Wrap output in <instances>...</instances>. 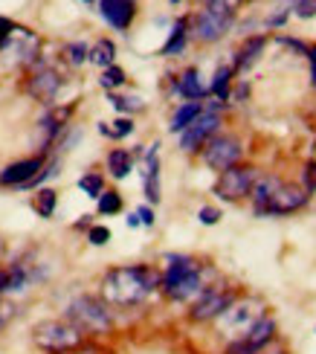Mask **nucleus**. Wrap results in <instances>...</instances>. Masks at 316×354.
<instances>
[{
  "label": "nucleus",
  "mask_w": 316,
  "mask_h": 354,
  "mask_svg": "<svg viewBox=\"0 0 316 354\" xmlns=\"http://www.w3.org/2000/svg\"><path fill=\"white\" fill-rule=\"evenodd\" d=\"M113 58H116V47H113V41H108V38H102V41H96L93 47L87 50V62H93L96 67H111L113 64Z\"/></svg>",
  "instance_id": "22"
},
{
  "label": "nucleus",
  "mask_w": 316,
  "mask_h": 354,
  "mask_svg": "<svg viewBox=\"0 0 316 354\" xmlns=\"http://www.w3.org/2000/svg\"><path fill=\"white\" fill-rule=\"evenodd\" d=\"M302 189L308 192V195H310V192H316V163H313V160L305 166V186Z\"/></svg>",
  "instance_id": "38"
},
{
  "label": "nucleus",
  "mask_w": 316,
  "mask_h": 354,
  "mask_svg": "<svg viewBox=\"0 0 316 354\" xmlns=\"http://www.w3.org/2000/svg\"><path fill=\"white\" fill-rule=\"evenodd\" d=\"M241 154H244V145H241V140H238V137H227V134L209 137L206 145H203V160H206V166L215 169L218 174L227 171V169H232V166H238Z\"/></svg>",
  "instance_id": "4"
},
{
  "label": "nucleus",
  "mask_w": 316,
  "mask_h": 354,
  "mask_svg": "<svg viewBox=\"0 0 316 354\" xmlns=\"http://www.w3.org/2000/svg\"><path fill=\"white\" fill-rule=\"evenodd\" d=\"M55 203H58V192H55V189H41L38 195H35V201H32V209H35L41 218H53Z\"/></svg>",
  "instance_id": "26"
},
{
  "label": "nucleus",
  "mask_w": 316,
  "mask_h": 354,
  "mask_svg": "<svg viewBox=\"0 0 316 354\" xmlns=\"http://www.w3.org/2000/svg\"><path fill=\"white\" fill-rule=\"evenodd\" d=\"M201 290H203L201 268L192 270V273H186V276H180V279H174L171 285H162V293H165L169 299H174V302H186V299H192V297H198Z\"/></svg>",
  "instance_id": "14"
},
{
  "label": "nucleus",
  "mask_w": 316,
  "mask_h": 354,
  "mask_svg": "<svg viewBox=\"0 0 316 354\" xmlns=\"http://www.w3.org/2000/svg\"><path fill=\"white\" fill-rule=\"evenodd\" d=\"M67 322L76 326L79 331H90V334H104L113 326L111 311L96 297H76L73 299L67 305Z\"/></svg>",
  "instance_id": "2"
},
{
  "label": "nucleus",
  "mask_w": 316,
  "mask_h": 354,
  "mask_svg": "<svg viewBox=\"0 0 316 354\" xmlns=\"http://www.w3.org/2000/svg\"><path fill=\"white\" fill-rule=\"evenodd\" d=\"M174 3H177V0H174Z\"/></svg>",
  "instance_id": "44"
},
{
  "label": "nucleus",
  "mask_w": 316,
  "mask_h": 354,
  "mask_svg": "<svg viewBox=\"0 0 316 354\" xmlns=\"http://www.w3.org/2000/svg\"><path fill=\"white\" fill-rule=\"evenodd\" d=\"M186 29H189L186 21H177V24H174L169 41L162 44V55H177V53H183V47H186V35H189Z\"/></svg>",
  "instance_id": "25"
},
{
  "label": "nucleus",
  "mask_w": 316,
  "mask_h": 354,
  "mask_svg": "<svg viewBox=\"0 0 316 354\" xmlns=\"http://www.w3.org/2000/svg\"><path fill=\"white\" fill-rule=\"evenodd\" d=\"M255 177H259V171L252 166H232L227 171H221L218 183H215V195L221 201H241L244 195H250Z\"/></svg>",
  "instance_id": "6"
},
{
  "label": "nucleus",
  "mask_w": 316,
  "mask_h": 354,
  "mask_svg": "<svg viewBox=\"0 0 316 354\" xmlns=\"http://www.w3.org/2000/svg\"><path fill=\"white\" fill-rule=\"evenodd\" d=\"M154 288H160V279H157V273L142 268V264H133V268H113L102 279L104 302L119 305V308H131V305L145 302L154 293Z\"/></svg>",
  "instance_id": "1"
},
{
  "label": "nucleus",
  "mask_w": 316,
  "mask_h": 354,
  "mask_svg": "<svg viewBox=\"0 0 316 354\" xmlns=\"http://www.w3.org/2000/svg\"><path fill=\"white\" fill-rule=\"evenodd\" d=\"M264 47H267V35L247 38L244 47L235 53V67H232V70H250L255 62H259V55L264 53Z\"/></svg>",
  "instance_id": "18"
},
{
  "label": "nucleus",
  "mask_w": 316,
  "mask_h": 354,
  "mask_svg": "<svg viewBox=\"0 0 316 354\" xmlns=\"http://www.w3.org/2000/svg\"><path fill=\"white\" fill-rule=\"evenodd\" d=\"M0 256H3V241H0Z\"/></svg>",
  "instance_id": "43"
},
{
  "label": "nucleus",
  "mask_w": 316,
  "mask_h": 354,
  "mask_svg": "<svg viewBox=\"0 0 316 354\" xmlns=\"http://www.w3.org/2000/svg\"><path fill=\"white\" fill-rule=\"evenodd\" d=\"M79 189L84 192L87 198H99L102 192H104V183H102V174H96V171H90V174H84L82 180H79Z\"/></svg>",
  "instance_id": "30"
},
{
  "label": "nucleus",
  "mask_w": 316,
  "mask_h": 354,
  "mask_svg": "<svg viewBox=\"0 0 316 354\" xmlns=\"http://www.w3.org/2000/svg\"><path fill=\"white\" fill-rule=\"evenodd\" d=\"M137 218H140V224H145V227H151V224H154V212L148 209V206H140V209H137Z\"/></svg>",
  "instance_id": "39"
},
{
  "label": "nucleus",
  "mask_w": 316,
  "mask_h": 354,
  "mask_svg": "<svg viewBox=\"0 0 316 354\" xmlns=\"http://www.w3.org/2000/svg\"><path fill=\"white\" fill-rule=\"evenodd\" d=\"M232 67H227V64H223V67H218L215 70V76H212V84H209V93H215L221 102H227L230 99V82H232Z\"/></svg>",
  "instance_id": "24"
},
{
  "label": "nucleus",
  "mask_w": 316,
  "mask_h": 354,
  "mask_svg": "<svg viewBox=\"0 0 316 354\" xmlns=\"http://www.w3.org/2000/svg\"><path fill=\"white\" fill-rule=\"evenodd\" d=\"M41 169H44L41 157L18 160V163H12V166H6L3 171H0V186H26Z\"/></svg>",
  "instance_id": "10"
},
{
  "label": "nucleus",
  "mask_w": 316,
  "mask_h": 354,
  "mask_svg": "<svg viewBox=\"0 0 316 354\" xmlns=\"http://www.w3.org/2000/svg\"><path fill=\"white\" fill-rule=\"evenodd\" d=\"M273 337H276V322L270 317H259L255 322H250V328H247V334L241 337V340L247 343V348L252 354H259L261 348H267L270 343H273Z\"/></svg>",
  "instance_id": "15"
},
{
  "label": "nucleus",
  "mask_w": 316,
  "mask_h": 354,
  "mask_svg": "<svg viewBox=\"0 0 316 354\" xmlns=\"http://www.w3.org/2000/svg\"><path fill=\"white\" fill-rule=\"evenodd\" d=\"M293 9L299 18H316V0H296Z\"/></svg>",
  "instance_id": "35"
},
{
  "label": "nucleus",
  "mask_w": 316,
  "mask_h": 354,
  "mask_svg": "<svg viewBox=\"0 0 316 354\" xmlns=\"http://www.w3.org/2000/svg\"><path fill=\"white\" fill-rule=\"evenodd\" d=\"M235 297L230 290H223L221 285L218 288H203L198 293V299H194V305L189 308V319L194 322H209V319H215V317H223L232 308Z\"/></svg>",
  "instance_id": "5"
},
{
  "label": "nucleus",
  "mask_w": 316,
  "mask_h": 354,
  "mask_svg": "<svg viewBox=\"0 0 316 354\" xmlns=\"http://www.w3.org/2000/svg\"><path fill=\"white\" fill-rule=\"evenodd\" d=\"M160 145H151L145 151V195L151 203L160 201V157H157Z\"/></svg>",
  "instance_id": "16"
},
{
  "label": "nucleus",
  "mask_w": 316,
  "mask_h": 354,
  "mask_svg": "<svg viewBox=\"0 0 316 354\" xmlns=\"http://www.w3.org/2000/svg\"><path fill=\"white\" fill-rule=\"evenodd\" d=\"M198 218H201V224L212 227V224H218V221H221V209H215V206H203V209L198 212Z\"/></svg>",
  "instance_id": "37"
},
{
  "label": "nucleus",
  "mask_w": 316,
  "mask_h": 354,
  "mask_svg": "<svg viewBox=\"0 0 316 354\" xmlns=\"http://www.w3.org/2000/svg\"><path fill=\"white\" fill-rule=\"evenodd\" d=\"M165 273H162V279H160V288L162 285H171L174 279H180V276H186V273H192V270H198V264H194V259H189V256H165Z\"/></svg>",
  "instance_id": "20"
},
{
  "label": "nucleus",
  "mask_w": 316,
  "mask_h": 354,
  "mask_svg": "<svg viewBox=\"0 0 316 354\" xmlns=\"http://www.w3.org/2000/svg\"><path fill=\"white\" fill-rule=\"evenodd\" d=\"M218 125H221L218 113H215V111H203V113H201L198 120H194L186 131H180V134H183V137H180V149H183L186 154L203 149L206 140H209V137H215Z\"/></svg>",
  "instance_id": "7"
},
{
  "label": "nucleus",
  "mask_w": 316,
  "mask_h": 354,
  "mask_svg": "<svg viewBox=\"0 0 316 354\" xmlns=\"http://www.w3.org/2000/svg\"><path fill=\"white\" fill-rule=\"evenodd\" d=\"M174 91L180 93V96H186L189 102H201L206 93H209V87L203 84V79H201V73L194 70V67H189L183 76H180V82H177V87Z\"/></svg>",
  "instance_id": "17"
},
{
  "label": "nucleus",
  "mask_w": 316,
  "mask_h": 354,
  "mask_svg": "<svg viewBox=\"0 0 316 354\" xmlns=\"http://www.w3.org/2000/svg\"><path fill=\"white\" fill-rule=\"evenodd\" d=\"M241 6V0H206V9L223 15V18H235V9Z\"/></svg>",
  "instance_id": "31"
},
{
  "label": "nucleus",
  "mask_w": 316,
  "mask_h": 354,
  "mask_svg": "<svg viewBox=\"0 0 316 354\" xmlns=\"http://www.w3.org/2000/svg\"><path fill=\"white\" fill-rule=\"evenodd\" d=\"M62 76H58L55 70H50V67H41L32 79H29V93H32L35 99H41V102H53L55 96H58V91H62Z\"/></svg>",
  "instance_id": "13"
},
{
  "label": "nucleus",
  "mask_w": 316,
  "mask_h": 354,
  "mask_svg": "<svg viewBox=\"0 0 316 354\" xmlns=\"http://www.w3.org/2000/svg\"><path fill=\"white\" fill-rule=\"evenodd\" d=\"M87 50H90V47H87V44H82V41L67 44V50H64V53H67V62H70V64H84V62H87Z\"/></svg>",
  "instance_id": "32"
},
{
  "label": "nucleus",
  "mask_w": 316,
  "mask_h": 354,
  "mask_svg": "<svg viewBox=\"0 0 316 354\" xmlns=\"http://www.w3.org/2000/svg\"><path fill=\"white\" fill-rule=\"evenodd\" d=\"M32 340L44 351L62 354V351H73L76 346H82V331L76 326H70L67 319H44L32 328Z\"/></svg>",
  "instance_id": "3"
},
{
  "label": "nucleus",
  "mask_w": 316,
  "mask_h": 354,
  "mask_svg": "<svg viewBox=\"0 0 316 354\" xmlns=\"http://www.w3.org/2000/svg\"><path fill=\"white\" fill-rule=\"evenodd\" d=\"M305 203H308V192L305 189L290 186V183H279V189L273 192V198L267 201L261 215H290L296 209H302Z\"/></svg>",
  "instance_id": "8"
},
{
  "label": "nucleus",
  "mask_w": 316,
  "mask_h": 354,
  "mask_svg": "<svg viewBox=\"0 0 316 354\" xmlns=\"http://www.w3.org/2000/svg\"><path fill=\"white\" fill-rule=\"evenodd\" d=\"M99 84L104 87V91H113V87L125 84V70H122V67H116V64L104 67V70H102V79H99Z\"/></svg>",
  "instance_id": "28"
},
{
  "label": "nucleus",
  "mask_w": 316,
  "mask_h": 354,
  "mask_svg": "<svg viewBox=\"0 0 316 354\" xmlns=\"http://www.w3.org/2000/svg\"><path fill=\"white\" fill-rule=\"evenodd\" d=\"M203 113V105H201V102H186V105H180L177 108V113L171 116V131H174V134H180V131H186L194 120H198V116Z\"/></svg>",
  "instance_id": "21"
},
{
  "label": "nucleus",
  "mask_w": 316,
  "mask_h": 354,
  "mask_svg": "<svg viewBox=\"0 0 316 354\" xmlns=\"http://www.w3.org/2000/svg\"><path fill=\"white\" fill-rule=\"evenodd\" d=\"M99 12L113 29H128L137 12V0H99Z\"/></svg>",
  "instance_id": "11"
},
{
  "label": "nucleus",
  "mask_w": 316,
  "mask_h": 354,
  "mask_svg": "<svg viewBox=\"0 0 316 354\" xmlns=\"http://www.w3.org/2000/svg\"><path fill=\"white\" fill-rule=\"evenodd\" d=\"M96 201H99V212L102 215H116L119 209H122V198H119V192H102Z\"/></svg>",
  "instance_id": "29"
},
{
  "label": "nucleus",
  "mask_w": 316,
  "mask_h": 354,
  "mask_svg": "<svg viewBox=\"0 0 316 354\" xmlns=\"http://www.w3.org/2000/svg\"><path fill=\"white\" fill-rule=\"evenodd\" d=\"M87 239H90V244L102 247V244H108V241H111V230H108V227H93V230L87 232Z\"/></svg>",
  "instance_id": "34"
},
{
  "label": "nucleus",
  "mask_w": 316,
  "mask_h": 354,
  "mask_svg": "<svg viewBox=\"0 0 316 354\" xmlns=\"http://www.w3.org/2000/svg\"><path fill=\"white\" fill-rule=\"evenodd\" d=\"M67 116H70V108H64V111H50V113L38 122V134H41V145H44V149H47V145H50L58 134H62Z\"/></svg>",
  "instance_id": "19"
},
{
  "label": "nucleus",
  "mask_w": 316,
  "mask_h": 354,
  "mask_svg": "<svg viewBox=\"0 0 316 354\" xmlns=\"http://www.w3.org/2000/svg\"><path fill=\"white\" fill-rule=\"evenodd\" d=\"M308 58H310V84H313V91H316V47L308 50Z\"/></svg>",
  "instance_id": "40"
},
{
  "label": "nucleus",
  "mask_w": 316,
  "mask_h": 354,
  "mask_svg": "<svg viewBox=\"0 0 316 354\" xmlns=\"http://www.w3.org/2000/svg\"><path fill=\"white\" fill-rule=\"evenodd\" d=\"M9 29H12V24H9V21H0V44H3V38L9 35Z\"/></svg>",
  "instance_id": "41"
},
{
  "label": "nucleus",
  "mask_w": 316,
  "mask_h": 354,
  "mask_svg": "<svg viewBox=\"0 0 316 354\" xmlns=\"http://www.w3.org/2000/svg\"><path fill=\"white\" fill-rule=\"evenodd\" d=\"M99 131L104 137H113V140H122V137H128V134H133V122L128 120V116H122V120H116V122H102L99 125Z\"/></svg>",
  "instance_id": "27"
},
{
  "label": "nucleus",
  "mask_w": 316,
  "mask_h": 354,
  "mask_svg": "<svg viewBox=\"0 0 316 354\" xmlns=\"http://www.w3.org/2000/svg\"><path fill=\"white\" fill-rule=\"evenodd\" d=\"M111 105L116 108V111H140L142 105H140V99H128V96H111Z\"/></svg>",
  "instance_id": "33"
},
{
  "label": "nucleus",
  "mask_w": 316,
  "mask_h": 354,
  "mask_svg": "<svg viewBox=\"0 0 316 354\" xmlns=\"http://www.w3.org/2000/svg\"><path fill=\"white\" fill-rule=\"evenodd\" d=\"M230 24H232V18H223V15H215V12L203 9L198 18H194V35H198V41L212 44V41H218L223 32H227Z\"/></svg>",
  "instance_id": "12"
},
{
  "label": "nucleus",
  "mask_w": 316,
  "mask_h": 354,
  "mask_svg": "<svg viewBox=\"0 0 316 354\" xmlns=\"http://www.w3.org/2000/svg\"><path fill=\"white\" fill-rule=\"evenodd\" d=\"M128 227H140V218H137V212L128 215Z\"/></svg>",
  "instance_id": "42"
},
{
  "label": "nucleus",
  "mask_w": 316,
  "mask_h": 354,
  "mask_svg": "<svg viewBox=\"0 0 316 354\" xmlns=\"http://www.w3.org/2000/svg\"><path fill=\"white\" fill-rule=\"evenodd\" d=\"M133 169V157L125 151V149H113L108 154V171L116 177V180H122V177H128Z\"/></svg>",
  "instance_id": "23"
},
{
  "label": "nucleus",
  "mask_w": 316,
  "mask_h": 354,
  "mask_svg": "<svg viewBox=\"0 0 316 354\" xmlns=\"http://www.w3.org/2000/svg\"><path fill=\"white\" fill-rule=\"evenodd\" d=\"M0 50H3V55H12V64H26V62L35 58L38 41L29 29H15L12 26L9 35L3 38V44H0Z\"/></svg>",
  "instance_id": "9"
},
{
  "label": "nucleus",
  "mask_w": 316,
  "mask_h": 354,
  "mask_svg": "<svg viewBox=\"0 0 316 354\" xmlns=\"http://www.w3.org/2000/svg\"><path fill=\"white\" fill-rule=\"evenodd\" d=\"M15 314H18V308H15L12 302H6V299H0V328H6L15 319Z\"/></svg>",
  "instance_id": "36"
}]
</instances>
